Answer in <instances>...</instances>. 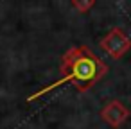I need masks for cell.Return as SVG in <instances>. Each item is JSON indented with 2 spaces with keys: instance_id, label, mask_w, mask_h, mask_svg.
I'll return each instance as SVG.
<instances>
[{
  "instance_id": "1",
  "label": "cell",
  "mask_w": 131,
  "mask_h": 129,
  "mask_svg": "<svg viewBox=\"0 0 131 129\" xmlns=\"http://www.w3.org/2000/svg\"><path fill=\"white\" fill-rule=\"evenodd\" d=\"M108 70H110L108 65L101 57H97L92 52L90 47H86V45L72 47L61 57V63H59V74H61V77L58 81H54L52 84L38 90L31 97H27V102H34L41 95H45L50 90L59 88V86H63L67 83H72L79 93H84L95 83H99L108 74Z\"/></svg>"
},
{
  "instance_id": "2",
  "label": "cell",
  "mask_w": 131,
  "mask_h": 129,
  "mask_svg": "<svg viewBox=\"0 0 131 129\" xmlns=\"http://www.w3.org/2000/svg\"><path fill=\"white\" fill-rule=\"evenodd\" d=\"M101 49L113 59H120L124 54H127V50L131 49V38H127L124 34V31L120 27H113L102 40H101Z\"/></svg>"
},
{
  "instance_id": "3",
  "label": "cell",
  "mask_w": 131,
  "mask_h": 129,
  "mask_svg": "<svg viewBox=\"0 0 131 129\" xmlns=\"http://www.w3.org/2000/svg\"><path fill=\"white\" fill-rule=\"evenodd\" d=\"M129 109L120 102V100H110L102 109H101V118L113 129H118L124 122L129 118Z\"/></svg>"
},
{
  "instance_id": "4",
  "label": "cell",
  "mask_w": 131,
  "mask_h": 129,
  "mask_svg": "<svg viewBox=\"0 0 131 129\" xmlns=\"http://www.w3.org/2000/svg\"><path fill=\"white\" fill-rule=\"evenodd\" d=\"M70 6H72L79 15H86V13L95 6V2H93V0H72Z\"/></svg>"
}]
</instances>
